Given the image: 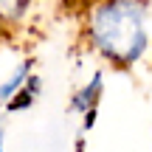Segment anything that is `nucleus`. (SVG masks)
<instances>
[{"label":"nucleus","mask_w":152,"mask_h":152,"mask_svg":"<svg viewBox=\"0 0 152 152\" xmlns=\"http://www.w3.org/2000/svg\"><path fill=\"white\" fill-rule=\"evenodd\" d=\"M90 45L115 65L127 68L144 56L149 45L144 0H102L87 20Z\"/></svg>","instance_id":"nucleus-1"},{"label":"nucleus","mask_w":152,"mask_h":152,"mask_svg":"<svg viewBox=\"0 0 152 152\" xmlns=\"http://www.w3.org/2000/svg\"><path fill=\"white\" fill-rule=\"evenodd\" d=\"M31 76V59H26L23 65H17V71L11 73V79L0 82V104H9L11 99L17 96V90H23V85Z\"/></svg>","instance_id":"nucleus-2"},{"label":"nucleus","mask_w":152,"mask_h":152,"mask_svg":"<svg viewBox=\"0 0 152 152\" xmlns=\"http://www.w3.org/2000/svg\"><path fill=\"white\" fill-rule=\"evenodd\" d=\"M99 90H102V73H96V76H93V82H90V87H85V90L76 96L73 107H76V110H85V113H87V107H93V104H96Z\"/></svg>","instance_id":"nucleus-3"},{"label":"nucleus","mask_w":152,"mask_h":152,"mask_svg":"<svg viewBox=\"0 0 152 152\" xmlns=\"http://www.w3.org/2000/svg\"><path fill=\"white\" fill-rule=\"evenodd\" d=\"M26 9V0H0V20H17Z\"/></svg>","instance_id":"nucleus-4"},{"label":"nucleus","mask_w":152,"mask_h":152,"mask_svg":"<svg viewBox=\"0 0 152 152\" xmlns=\"http://www.w3.org/2000/svg\"><path fill=\"white\" fill-rule=\"evenodd\" d=\"M0 152H3V127H0Z\"/></svg>","instance_id":"nucleus-5"}]
</instances>
